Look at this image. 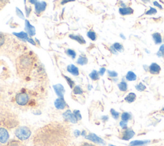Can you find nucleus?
Returning a JSON list of instances; mask_svg holds the SVG:
<instances>
[{
  "label": "nucleus",
  "instance_id": "bb28decb",
  "mask_svg": "<svg viewBox=\"0 0 164 146\" xmlns=\"http://www.w3.org/2000/svg\"><path fill=\"white\" fill-rule=\"evenodd\" d=\"M118 87H119V89L121 91L126 92L128 89V85L125 82L122 81L120 83L118 84Z\"/></svg>",
  "mask_w": 164,
  "mask_h": 146
},
{
  "label": "nucleus",
  "instance_id": "c756f323",
  "mask_svg": "<svg viewBox=\"0 0 164 146\" xmlns=\"http://www.w3.org/2000/svg\"><path fill=\"white\" fill-rule=\"evenodd\" d=\"M16 15H17L18 17H19L20 19H25V14H23V12H22L21 10H20L19 8H18V7L16 8Z\"/></svg>",
  "mask_w": 164,
  "mask_h": 146
},
{
  "label": "nucleus",
  "instance_id": "2eb2a0df",
  "mask_svg": "<svg viewBox=\"0 0 164 146\" xmlns=\"http://www.w3.org/2000/svg\"><path fill=\"white\" fill-rule=\"evenodd\" d=\"M160 71V67L156 63H153L149 67V71L152 74H158Z\"/></svg>",
  "mask_w": 164,
  "mask_h": 146
},
{
  "label": "nucleus",
  "instance_id": "2f4dec72",
  "mask_svg": "<svg viewBox=\"0 0 164 146\" xmlns=\"http://www.w3.org/2000/svg\"><path fill=\"white\" fill-rule=\"evenodd\" d=\"M131 117V116L130 113H127V112H124L122 114V116H121V118H122V120L123 121L125 122H127L128 121Z\"/></svg>",
  "mask_w": 164,
  "mask_h": 146
},
{
  "label": "nucleus",
  "instance_id": "dca6fc26",
  "mask_svg": "<svg viewBox=\"0 0 164 146\" xmlns=\"http://www.w3.org/2000/svg\"><path fill=\"white\" fill-rule=\"evenodd\" d=\"M67 70L69 73L73 74L75 76H78L80 74L78 68L73 64L69 65L67 67Z\"/></svg>",
  "mask_w": 164,
  "mask_h": 146
},
{
  "label": "nucleus",
  "instance_id": "c03bdc74",
  "mask_svg": "<svg viewBox=\"0 0 164 146\" xmlns=\"http://www.w3.org/2000/svg\"><path fill=\"white\" fill-rule=\"evenodd\" d=\"M80 146H96V145L88 143V142H84V143H82Z\"/></svg>",
  "mask_w": 164,
  "mask_h": 146
},
{
  "label": "nucleus",
  "instance_id": "c85d7f7f",
  "mask_svg": "<svg viewBox=\"0 0 164 146\" xmlns=\"http://www.w3.org/2000/svg\"><path fill=\"white\" fill-rule=\"evenodd\" d=\"M66 53L67 55V56L71 57L73 59H75L76 56V53L75 52V51L73 50H71V49H68L67 50H66Z\"/></svg>",
  "mask_w": 164,
  "mask_h": 146
},
{
  "label": "nucleus",
  "instance_id": "f3484780",
  "mask_svg": "<svg viewBox=\"0 0 164 146\" xmlns=\"http://www.w3.org/2000/svg\"><path fill=\"white\" fill-rule=\"evenodd\" d=\"M86 139H88V140H91L92 142H94L96 143L105 144L103 140L101 139V138L98 137L97 135H96L95 134H93V133H91L89 135H88L87 137H86Z\"/></svg>",
  "mask_w": 164,
  "mask_h": 146
},
{
  "label": "nucleus",
  "instance_id": "603ef678",
  "mask_svg": "<svg viewBox=\"0 0 164 146\" xmlns=\"http://www.w3.org/2000/svg\"><path fill=\"white\" fill-rule=\"evenodd\" d=\"M142 2H143L144 3H148L150 2V0H141Z\"/></svg>",
  "mask_w": 164,
  "mask_h": 146
},
{
  "label": "nucleus",
  "instance_id": "c9c22d12",
  "mask_svg": "<svg viewBox=\"0 0 164 146\" xmlns=\"http://www.w3.org/2000/svg\"><path fill=\"white\" fill-rule=\"evenodd\" d=\"M111 113H112V115L113 117H114L115 119H117L119 118V113L116 112V110H114V109H112L111 111H110Z\"/></svg>",
  "mask_w": 164,
  "mask_h": 146
},
{
  "label": "nucleus",
  "instance_id": "6e6d98bb",
  "mask_svg": "<svg viewBox=\"0 0 164 146\" xmlns=\"http://www.w3.org/2000/svg\"><path fill=\"white\" fill-rule=\"evenodd\" d=\"M162 111H163V112H164V108H163V109H162Z\"/></svg>",
  "mask_w": 164,
  "mask_h": 146
},
{
  "label": "nucleus",
  "instance_id": "1a4fd4ad",
  "mask_svg": "<svg viewBox=\"0 0 164 146\" xmlns=\"http://www.w3.org/2000/svg\"><path fill=\"white\" fill-rule=\"evenodd\" d=\"M9 139V134L7 130L3 128H0V142L6 144Z\"/></svg>",
  "mask_w": 164,
  "mask_h": 146
},
{
  "label": "nucleus",
  "instance_id": "0eeeda50",
  "mask_svg": "<svg viewBox=\"0 0 164 146\" xmlns=\"http://www.w3.org/2000/svg\"><path fill=\"white\" fill-rule=\"evenodd\" d=\"M47 8V3L46 2H38L34 5V12L37 15H40L44 12Z\"/></svg>",
  "mask_w": 164,
  "mask_h": 146
},
{
  "label": "nucleus",
  "instance_id": "4be33fe9",
  "mask_svg": "<svg viewBox=\"0 0 164 146\" xmlns=\"http://www.w3.org/2000/svg\"><path fill=\"white\" fill-rule=\"evenodd\" d=\"M88 63V59L85 56L80 55L77 60V64L80 65H86Z\"/></svg>",
  "mask_w": 164,
  "mask_h": 146
},
{
  "label": "nucleus",
  "instance_id": "b1692460",
  "mask_svg": "<svg viewBox=\"0 0 164 146\" xmlns=\"http://www.w3.org/2000/svg\"><path fill=\"white\" fill-rule=\"evenodd\" d=\"M126 78L128 81H135L137 79V76L133 72L129 71L126 76Z\"/></svg>",
  "mask_w": 164,
  "mask_h": 146
},
{
  "label": "nucleus",
  "instance_id": "cd10ccee",
  "mask_svg": "<svg viewBox=\"0 0 164 146\" xmlns=\"http://www.w3.org/2000/svg\"><path fill=\"white\" fill-rule=\"evenodd\" d=\"M64 76V78L66 79V80L67 84H68L69 86H70V88H71V89H73L74 87L75 86V82H74L73 80H72V79L71 78V77H68V76Z\"/></svg>",
  "mask_w": 164,
  "mask_h": 146
},
{
  "label": "nucleus",
  "instance_id": "e433bc0d",
  "mask_svg": "<svg viewBox=\"0 0 164 146\" xmlns=\"http://www.w3.org/2000/svg\"><path fill=\"white\" fill-rule=\"evenodd\" d=\"M5 41V38L3 34L0 33V47L2 46L4 44Z\"/></svg>",
  "mask_w": 164,
  "mask_h": 146
},
{
  "label": "nucleus",
  "instance_id": "58836bf2",
  "mask_svg": "<svg viewBox=\"0 0 164 146\" xmlns=\"http://www.w3.org/2000/svg\"><path fill=\"white\" fill-rule=\"evenodd\" d=\"M25 12H26V17H29L31 12H32V8L30 7H27L26 6L25 7Z\"/></svg>",
  "mask_w": 164,
  "mask_h": 146
},
{
  "label": "nucleus",
  "instance_id": "4c0bfd02",
  "mask_svg": "<svg viewBox=\"0 0 164 146\" xmlns=\"http://www.w3.org/2000/svg\"><path fill=\"white\" fill-rule=\"evenodd\" d=\"M108 74L110 77H115L117 76V73L115 71H108Z\"/></svg>",
  "mask_w": 164,
  "mask_h": 146
},
{
  "label": "nucleus",
  "instance_id": "ea45409f",
  "mask_svg": "<svg viewBox=\"0 0 164 146\" xmlns=\"http://www.w3.org/2000/svg\"><path fill=\"white\" fill-rule=\"evenodd\" d=\"M74 114H75V115L76 117V118H77L78 120L81 119V116L80 112L78 110H75V111H74Z\"/></svg>",
  "mask_w": 164,
  "mask_h": 146
},
{
  "label": "nucleus",
  "instance_id": "39448f33",
  "mask_svg": "<svg viewBox=\"0 0 164 146\" xmlns=\"http://www.w3.org/2000/svg\"><path fill=\"white\" fill-rule=\"evenodd\" d=\"M16 103L20 106H25L29 102V96L25 92H20L16 96Z\"/></svg>",
  "mask_w": 164,
  "mask_h": 146
},
{
  "label": "nucleus",
  "instance_id": "7ed1b4c3",
  "mask_svg": "<svg viewBox=\"0 0 164 146\" xmlns=\"http://www.w3.org/2000/svg\"><path fill=\"white\" fill-rule=\"evenodd\" d=\"M34 61L35 59L34 56L28 54L19 57L16 61L17 73L22 76L28 75L32 69Z\"/></svg>",
  "mask_w": 164,
  "mask_h": 146
},
{
  "label": "nucleus",
  "instance_id": "09e8293b",
  "mask_svg": "<svg viewBox=\"0 0 164 146\" xmlns=\"http://www.w3.org/2000/svg\"><path fill=\"white\" fill-rule=\"evenodd\" d=\"M159 51L164 53V44H162L160 47V50H159Z\"/></svg>",
  "mask_w": 164,
  "mask_h": 146
},
{
  "label": "nucleus",
  "instance_id": "4d7b16f0",
  "mask_svg": "<svg viewBox=\"0 0 164 146\" xmlns=\"http://www.w3.org/2000/svg\"><path fill=\"white\" fill-rule=\"evenodd\" d=\"M163 41H164V39H163Z\"/></svg>",
  "mask_w": 164,
  "mask_h": 146
},
{
  "label": "nucleus",
  "instance_id": "9b49d317",
  "mask_svg": "<svg viewBox=\"0 0 164 146\" xmlns=\"http://www.w3.org/2000/svg\"><path fill=\"white\" fill-rule=\"evenodd\" d=\"M53 89L58 96L60 98H64V95L65 94V89L62 85L57 84L53 86Z\"/></svg>",
  "mask_w": 164,
  "mask_h": 146
},
{
  "label": "nucleus",
  "instance_id": "72a5a7b5",
  "mask_svg": "<svg viewBox=\"0 0 164 146\" xmlns=\"http://www.w3.org/2000/svg\"><path fill=\"white\" fill-rule=\"evenodd\" d=\"M135 88H136V89L137 91H139L140 92H142V91L146 90V86L144 85V84H142V83H140L139 84H138L137 85H136Z\"/></svg>",
  "mask_w": 164,
  "mask_h": 146
},
{
  "label": "nucleus",
  "instance_id": "473e14b6",
  "mask_svg": "<svg viewBox=\"0 0 164 146\" xmlns=\"http://www.w3.org/2000/svg\"><path fill=\"white\" fill-rule=\"evenodd\" d=\"M114 47L116 49V50L117 51H119V52H122L123 50H124V47L122 44H121L120 43L116 42L115 43L114 45H113Z\"/></svg>",
  "mask_w": 164,
  "mask_h": 146
},
{
  "label": "nucleus",
  "instance_id": "a18cd8bd",
  "mask_svg": "<svg viewBox=\"0 0 164 146\" xmlns=\"http://www.w3.org/2000/svg\"><path fill=\"white\" fill-rule=\"evenodd\" d=\"M28 2L29 3L35 5L39 1H38V0H28Z\"/></svg>",
  "mask_w": 164,
  "mask_h": 146
},
{
  "label": "nucleus",
  "instance_id": "49530a36",
  "mask_svg": "<svg viewBox=\"0 0 164 146\" xmlns=\"http://www.w3.org/2000/svg\"><path fill=\"white\" fill-rule=\"evenodd\" d=\"M110 51H112V53H113L114 54H116L117 53V51L116 50V49L114 47V46H112L110 47Z\"/></svg>",
  "mask_w": 164,
  "mask_h": 146
},
{
  "label": "nucleus",
  "instance_id": "8fccbe9b",
  "mask_svg": "<svg viewBox=\"0 0 164 146\" xmlns=\"http://www.w3.org/2000/svg\"><path fill=\"white\" fill-rule=\"evenodd\" d=\"M75 135L76 136V137H78V136L80 135V132L79 131H78V130H76L75 131Z\"/></svg>",
  "mask_w": 164,
  "mask_h": 146
},
{
  "label": "nucleus",
  "instance_id": "423d86ee",
  "mask_svg": "<svg viewBox=\"0 0 164 146\" xmlns=\"http://www.w3.org/2000/svg\"><path fill=\"white\" fill-rule=\"evenodd\" d=\"M135 135V132L131 129H124L119 133V138L124 140H129Z\"/></svg>",
  "mask_w": 164,
  "mask_h": 146
},
{
  "label": "nucleus",
  "instance_id": "79ce46f5",
  "mask_svg": "<svg viewBox=\"0 0 164 146\" xmlns=\"http://www.w3.org/2000/svg\"><path fill=\"white\" fill-rule=\"evenodd\" d=\"M120 126H121V128L124 130V129H126L127 128V124H126V122H125L122 121L121 122H120Z\"/></svg>",
  "mask_w": 164,
  "mask_h": 146
},
{
  "label": "nucleus",
  "instance_id": "a878e982",
  "mask_svg": "<svg viewBox=\"0 0 164 146\" xmlns=\"http://www.w3.org/2000/svg\"><path fill=\"white\" fill-rule=\"evenodd\" d=\"M148 143V141H141V140H135L130 143V146H141Z\"/></svg>",
  "mask_w": 164,
  "mask_h": 146
},
{
  "label": "nucleus",
  "instance_id": "aec40b11",
  "mask_svg": "<svg viewBox=\"0 0 164 146\" xmlns=\"http://www.w3.org/2000/svg\"><path fill=\"white\" fill-rule=\"evenodd\" d=\"M3 146H25V145L20 141L12 140L9 141L7 144Z\"/></svg>",
  "mask_w": 164,
  "mask_h": 146
},
{
  "label": "nucleus",
  "instance_id": "5fc2aeb1",
  "mask_svg": "<svg viewBox=\"0 0 164 146\" xmlns=\"http://www.w3.org/2000/svg\"><path fill=\"white\" fill-rule=\"evenodd\" d=\"M109 146H115V145H109Z\"/></svg>",
  "mask_w": 164,
  "mask_h": 146
},
{
  "label": "nucleus",
  "instance_id": "a19ab883",
  "mask_svg": "<svg viewBox=\"0 0 164 146\" xmlns=\"http://www.w3.org/2000/svg\"><path fill=\"white\" fill-rule=\"evenodd\" d=\"M73 2H75V0H62V2L60 3L62 5H64L68 3Z\"/></svg>",
  "mask_w": 164,
  "mask_h": 146
},
{
  "label": "nucleus",
  "instance_id": "6ab92c4d",
  "mask_svg": "<svg viewBox=\"0 0 164 146\" xmlns=\"http://www.w3.org/2000/svg\"><path fill=\"white\" fill-rule=\"evenodd\" d=\"M153 41L156 44H160L162 42V38L160 33H155L152 35Z\"/></svg>",
  "mask_w": 164,
  "mask_h": 146
},
{
  "label": "nucleus",
  "instance_id": "6e6552de",
  "mask_svg": "<svg viewBox=\"0 0 164 146\" xmlns=\"http://www.w3.org/2000/svg\"><path fill=\"white\" fill-rule=\"evenodd\" d=\"M25 32L27 33V34L29 35V37H32L35 35L36 34V30L35 26H34L30 22L25 19Z\"/></svg>",
  "mask_w": 164,
  "mask_h": 146
},
{
  "label": "nucleus",
  "instance_id": "9d476101",
  "mask_svg": "<svg viewBox=\"0 0 164 146\" xmlns=\"http://www.w3.org/2000/svg\"><path fill=\"white\" fill-rule=\"evenodd\" d=\"M64 117L66 121H69L73 123H76L78 121L74 113H72L71 112L68 110L64 113Z\"/></svg>",
  "mask_w": 164,
  "mask_h": 146
},
{
  "label": "nucleus",
  "instance_id": "de8ad7c7",
  "mask_svg": "<svg viewBox=\"0 0 164 146\" xmlns=\"http://www.w3.org/2000/svg\"><path fill=\"white\" fill-rule=\"evenodd\" d=\"M153 4H154V5H155L156 7H158L160 9H162V7L157 2H153Z\"/></svg>",
  "mask_w": 164,
  "mask_h": 146
},
{
  "label": "nucleus",
  "instance_id": "7c9ffc66",
  "mask_svg": "<svg viewBox=\"0 0 164 146\" xmlns=\"http://www.w3.org/2000/svg\"><path fill=\"white\" fill-rule=\"evenodd\" d=\"M73 93L76 95H81L84 93L83 90L80 86H75L73 88Z\"/></svg>",
  "mask_w": 164,
  "mask_h": 146
},
{
  "label": "nucleus",
  "instance_id": "a211bd4d",
  "mask_svg": "<svg viewBox=\"0 0 164 146\" xmlns=\"http://www.w3.org/2000/svg\"><path fill=\"white\" fill-rule=\"evenodd\" d=\"M119 13L122 15H131L133 13V10L130 7H125V8H119Z\"/></svg>",
  "mask_w": 164,
  "mask_h": 146
},
{
  "label": "nucleus",
  "instance_id": "20e7f679",
  "mask_svg": "<svg viewBox=\"0 0 164 146\" xmlns=\"http://www.w3.org/2000/svg\"><path fill=\"white\" fill-rule=\"evenodd\" d=\"M17 138L20 140H27L32 135V131L26 126H19L15 132Z\"/></svg>",
  "mask_w": 164,
  "mask_h": 146
},
{
  "label": "nucleus",
  "instance_id": "ddd939ff",
  "mask_svg": "<svg viewBox=\"0 0 164 146\" xmlns=\"http://www.w3.org/2000/svg\"><path fill=\"white\" fill-rule=\"evenodd\" d=\"M66 105L67 104L64 98H60V97H58V98L55 101V106L57 109L64 110L66 107Z\"/></svg>",
  "mask_w": 164,
  "mask_h": 146
},
{
  "label": "nucleus",
  "instance_id": "3c124183",
  "mask_svg": "<svg viewBox=\"0 0 164 146\" xmlns=\"http://www.w3.org/2000/svg\"><path fill=\"white\" fill-rule=\"evenodd\" d=\"M120 37L122 38V39H124V40H125L126 39V37L124 36V35H122V34H121L120 35Z\"/></svg>",
  "mask_w": 164,
  "mask_h": 146
},
{
  "label": "nucleus",
  "instance_id": "f257e3e1",
  "mask_svg": "<svg viewBox=\"0 0 164 146\" xmlns=\"http://www.w3.org/2000/svg\"><path fill=\"white\" fill-rule=\"evenodd\" d=\"M71 128L64 122L52 121L35 130L32 136L33 146H69Z\"/></svg>",
  "mask_w": 164,
  "mask_h": 146
},
{
  "label": "nucleus",
  "instance_id": "4468645a",
  "mask_svg": "<svg viewBox=\"0 0 164 146\" xmlns=\"http://www.w3.org/2000/svg\"><path fill=\"white\" fill-rule=\"evenodd\" d=\"M12 34L16 37L18 39L20 40V41H27L28 38L30 37L29 35L27 34V33L26 32H13Z\"/></svg>",
  "mask_w": 164,
  "mask_h": 146
},
{
  "label": "nucleus",
  "instance_id": "5701e85b",
  "mask_svg": "<svg viewBox=\"0 0 164 146\" xmlns=\"http://www.w3.org/2000/svg\"><path fill=\"white\" fill-rule=\"evenodd\" d=\"M87 36L89 38H90V39L92 41H95L97 39V35H96V32L94 31H92V30H89L87 33Z\"/></svg>",
  "mask_w": 164,
  "mask_h": 146
},
{
  "label": "nucleus",
  "instance_id": "37998d69",
  "mask_svg": "<svg viewBox=\"0 0 164 146\" xmlns=\"http://www.w3.org/2000/svg\"><path fill=\"white\" fill-rule=\"evenodd\" d=\"M105 71H106V69H105V67H102V68H101L99 71V75L102 76V75H103L105 74Z\"/></svg>",
  "mask_w": 164,
  "mask_h": 146
},
{
  "label": "nucleus",
  "instance_id": "864d4df0",
  "mask_svg": "<svg viewBox=\"0 0 164 146\" xmlns=\"http://www.w3.org/2000/svg\"><path fill=\"white\" fill-rule=\"evenodd\" d=\"M8 1V0H0V2H3V3H6V2H7Z\"/></svg>",
  "mask_w": 164,
  "mask_h": 146
},
{
  "label": "nucleus",
  "instance_id": "412c9836",
  "mask_svg": "<svg viewBox=\"0 0 164 146\" xmlns=\"http://www.w3.org/2000/svg\"><path fill=\"white\" fill-rule=\"evenodd\" d=\"M136 95L135 93H130L126 97H125V100L129 103H133V102H134L136 100Z\"/></svg>",
  "mask_w": 164,
  "mask_h": 146
},
{
  "label": "nucleus",
  "instance_id": "f704fd0d",
  "mask_svg": "<svg viewBox=\"0 0 164 146\" xmlns=\"http://www.w3.org/2000/svg\"><path fill=\"white\" fill-rule=\"evenodd\" d=\"M157 11L155 8H154L153 7H150V10L148 11L145 14L146 15H153V14H157Z\"/></svg>",
  "mask_w": 164,
  "mask_h": 146
},
{
  "label": "nucleus",
  "instance_id": "393cba45",
  "mask_svg": "<svg viewBox=\"0 0 164 146\" xmlns=\"http://www.w3.org/2000/svg\"><path fill=\"white\" fill-rule=\"evenodd\" d=\"M89 76L93 81H96L99 79V74L96 70H94L92 73H90Z\"/></svg>",
  "mask_w": 164,
  "mask_h": 146
},
{
  "label": "nucleus",
  "instance_id": "f03ea898",
  "mask_svg": "<svg viewBox=\"0 0 164 146\" xmlns=\"http://www.w3.org/2000/svg\"><path fill=\"white\" fill-rule=\"evenodd\" d=\"M18 116L7 108H0V128L13 129L19 126Z\"/></svg>",
  "mask_w": 164,
  "mask_h": 146
},
{
  "label": "nucleus",
  "instance_id": "f8f14e48",
  "mask_svg": "<svg viewBox=\"0 0 164 146\" xmlns=\"http://www.w3.org/2000/svg\"><path fill=\"white\" fill-rule=\"evenodd\" d=\"M69 37L71 38V39L76 41L79 44L84 45L86 44V41L85 40V38H84L83 36H81L80 35H74V34H70L69 35Z\"/></svg>",
  "mask_w": 164,
  "mask_h": 146
}]
</instances>
